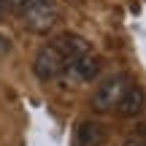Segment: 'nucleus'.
<instances>
[{
	"label": "nucleus",
	"instance_id": "nucleus-1",
	"mask_svg": "<svg viewBox=\"0 0 146 146\" xmlns=\"http://www.w3.org/2000/svg\"><path fill=\"white\" fill-rule=\"evenodd\" d=\"M130 87H133V81H130L127 73H114V76H108L98 89H95L92 108L95 111H103V114H106V111H116V106L122 103V98L127 95Z\"/></svg>",
	"mask_w": 146,
	"mask_h": 146
},
{
	"label": "nucleus",
	"instance_id": "nucleus-2",
	"mask_svg": "<svg viewBox=\"0 0 146 146\" xmlns=\"http://www.w3.org/2000/svg\"><path fill=\"white\" fill-rule=\"evenodd\" d=\"M19 14L25 19L27 30H33V33H49L60 22V11L52 0H27L19 8Z\"/></svg>",
	"mask_w": 146,
	"mask_h": 146
},
{
	"label": "nucleus",
	"instance_id": "nucleus-3",
	"mask_svg": "<svg viewBox=\"0 0 146 146\" xmlns=\"http://www.w3.org/2000/svg\"><path fill=\"white\" fill-rule=\"evenodd\" d=\"M65 65H68V60L62 57V52L54 43H46V46L38 49L35 60H33V73L41 81H52V78H57L65 70Z\"/></svg>",
	"mask_w": 146,
	"mask_h": 146
},
{
	"label": "nucleus",
	"instance_id": "nucleus-4",
	"mask_svg": "<svg viewBox=\"0 0 146 146\" xmlns=\"http://www.w3.org/2000/svg\"><path fill=\"white\" fill-rule=\"evenodd\" d=\"M100 70H103V62H100L98 54L87 52V54H78V57H73L68 65H65V73L73 78V81L78 84H89L95 81V78L100 76Z\"/></svg>",
	"mask_w": 146,
	"mask_h": 146
},
{
	"label": "nucleus",
	"instance_id": "nucleus-5",
	"mask_svg": "<svg viewBox=\"0 0 146 146\" xmlns=\"http://www.w3.org/2000/svg\"><path fill=\"white\" fill-rule=\"evenodd\" d=\"M143 106H146V92L133 84V87L127 89V95L122 98V103L116 106V114L125 116V119H133V116H138L143 111Z\"/></svg>",
	"mask_w": 146,
	"mask_h": 146
},
{
	"label": "nucleus",
	"instance_id": "nucleus-6",
	"mask_svg": "<svg viewBox=\"0 0 146 146\" xmlns=\"http://www.w3.org/2000/svg\"><path fill=\"white\" fill-rule=\"evenodd\" d=\"M52 43L62 52V57L68 60V62H70L73 57H78V54H87L89 52V43L84 41L81 35H73V33H62V35H57Z\"/></svg>",
	"mask_w": 146,
	"mask_h": 146
},
{
	"label": "nucleus",
	"instance_id": "nucleus-7",
	"mask_svg": "<svg viewBox=\"0 0 146 146\" xmlns=\"http://www.w3.org/2000/svg\"><path fill=\"white\" fill-rule=\"evenodd\" d=\"M76 141L78 146H100L106 141V127L100 125V122H81L76 130Z\"/></svg>",
	"mask_w": 146,
	"mask_h": 146
},
{
	"label": "nucleus",
	"instance_id": "nucleus-8",
	"mask_svg": "<svg viewBox=\"0 0 146 146\" xmlns=\"http://www.w3.org/2000/svg\"><path fill=\"white\" fill-rule=\"evenodd\" d=\"M8 52H11V41L3 35V33H0V57H5Z\"/></svg>",
	"mask_w": 146,
	"mask_h": 146
},
{
	"label": "nucleus",
	"instance_id": "nucleus-9",
	"mask_svg": "<svg viewBox=\"0 0 146 146\" xmlns=\"http://www.w3.org/2000/svg\"><path fill=\"white\" fill-rule=\"evenodd\" d=\"M25 3H27V0H3V5H11V8H16V11H19Z\"/></svg>",
	"mask_w": 146,
	"mask_h": 146
},
{
	"label": "nucleus",
	"instance_id": "nucleus-10",
	"mask_svg": "<svg viewBox=\"0 0 146 146\" xmlns=\"http://www.w3.org/2000/svg\"><path fill=\"white\" fill-rule=\"evenodd\" d=\"M125 146H146V141H141V138H130Z\"/></svg>",
	"mask_w": 146,
	"mask_h": 146
},
{
	"label": "nucleus",
	"instance_id": "nucleus-11",
	"mask_svg": "<svg viewBox=\"0 0 146 146\" xmlns=\"http://www.w3.org/2000/svg\"><path fill=\"white\" fill-rule=\"evenodd\" d=\"M3 16H5V5H3V0H0V22H3Z\"/></svg>",
	"mask_w": 146,
	"mask_h": 146
}]
</instances>
